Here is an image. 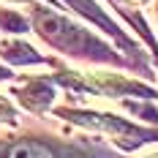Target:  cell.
<instances>
[{"label":"cell","instance_id":"7a4b0ae2","mask_svg":"<svg viewBox=\"0 0 158 158\" xmlns=\"http://www.w3.org/2000/svg\"><path fill=\"white\" fill-rule=\"evenodd\" d=\"M57 114H60L63 120L77 123V126L98 128V131L109 134L114 142H120L123 147H139L142 142H150V139H153V134H150V131L131 126L126 117H117V114L93 112V109H57Z\"/></svg>","mask_w":158,"mask_h":158},{"label":"cell","instance_id":"3957f363","mask_svg":"<svg viewBox=\"0 0 158 158\" xmlns=\"http://www.w3.org/2000/svg\"><path fill=\"white\" fill-rule=\"evenodd\" d=\"M3 158H87V156L79 153L77 147L60 150V147H55L52 142H44V139H22V142L8 144Z\"/></svg>","mask_w":158,"mask_h":158},{"label":"cell","instance_id":"30bf717a","mask_svg":"<svg viewBox=\"0 0 158 158\" xmlns=\"http://www.w3.org/2000/svg\"><path fill=\"white\" fill-rule=\"evenodd\" d=\"M131 3H142V0H131Z\"/></svg>","mask_w":158,"mask_h":158},{"label":"cell","instance_id":"8992f818","mask_svg":"<svg viewBox=\"0 0 158 158\" xmlns=\"http://www.w3.org/2000/svg\"><path fill=\"white\" fill-rule=\"evenodd\" d=\"M0 55H3L6 60L16 63V65H35V63H44V57H41V55H35V49L27 47V44H22V41H6V44L0 47Z\"/></svg>","mask_w":158,"mask_h":158},{"label":"cell","instance_id":"6da1fadb","mask_svg":"<svg viewBox=\"0 0 158 158\" xmlns=\"http://www.w3.org/2000/svg\"><path fill=\"white\" fill-rule=\"evenodd\" d=\"M33 22H35V30L41 33V38L49 41L52 47L63 49L68 55H77V57H90V60H112V49L106 44H101L95 35H90L87 30H82L77 25H71L68 19L44 11V8H35L33 11Z\"/></svg>","mask_w":158,"mask_h":158},{"label":"cell","instance_id":"9c48e42d","mask_svg":"<svg viewBox=\"0 0 158 158\" xmlns=\"http://www.w3.org/2000/svg\"><path fill=\"white\" fill-rule=\"evenodd\" d=\"M144 158H158V153H150V156H144Z\"/></svg>","mask_w":158,"mask_h":158},{"label":"cell","instance_id":"277c9868","mask_svg":"<svg viewBox=\"0 0 158 158\" xmlns=\"http://www.w3.org/2000/svg\"><path fill=\"white\" fill-rule=\"evenodd\" d=\"M65 3H68L71 8H77V11H79L82 16H87L90 22H95V25H98L101 30H106L109 35H114L120 47H126L128 52H136V49H131V44L126 41V35L117 30V25H114L112 19H106V16H104V11H98V6H95V3H90V0H65Z\"/></svg>","mask_w":158,"mask_h":158},{"label":"cell","instance_id":"52a82bcc","mask_svg":"<svg viewBox=\"0 0 158 158\" xmlns=\"http://www.w3.org/2000/svg\"><path fill=\"white\" fill-rule=\"evenodd\" d=\"M0 27L8 30V33H25V30H27V22L16 14V11L3 8V11H0Z\"/></svg>","mask_w":158,"mask_h":158},{"label":"cell","instance_id":"ba28073f","mask_svg":"<svg viewBox=\"0 0 158 158\" xmlns=\"http://www.w3.org/2000/svg\"><path fill=\"white\" fill-rule=\"evenodd\" d=\"M14 120H16V112L11 106V101L0 95V123H14Z\"/></svg>","mask_w":158,"mask_h":158},{"label":"cell","instance_id":"5b68a950","mask_svg":"<svg viewBox=\"0 0 158 158\" xmlns=\"http://www.w3.org/2000/svg\"><path fill=\"white\" fill-rule=\"evenodd\" d=\"M52 87H49L44 79H33V82H27L22 90H19V101L27 106L30 112H44L52 104Z\"/></svg>","mask_w":158,"mask_h":158}]
</instances>
